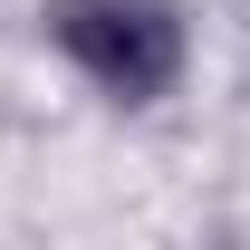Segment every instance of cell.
<instances>
[{
	"instance_id": "6da1fadb",
	"label": "cell",
	"mask_w": 250,
	"mask_h": 250,
	"mask_svg": "<svg viewBox=\"0 0 250 250\" xmlns=\"http://www.w3.org/2000/svg\"><path fill=\"white\" fill-rule=\"evenodd\" d=\"M48 48L116 106H154L183 77V10L173 0H48Z\"/></svg>"
}]
</instances>
